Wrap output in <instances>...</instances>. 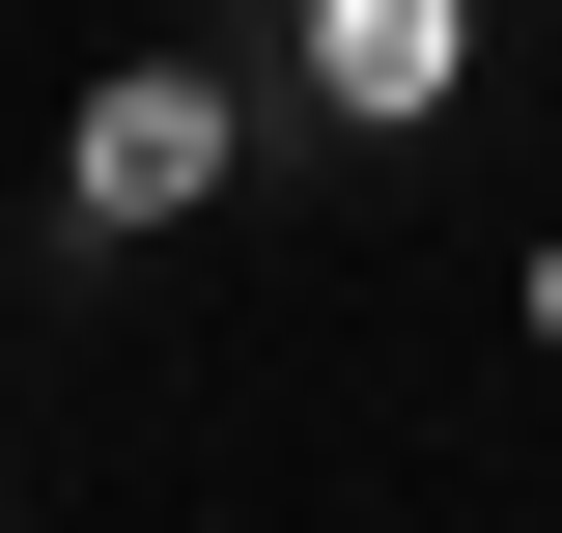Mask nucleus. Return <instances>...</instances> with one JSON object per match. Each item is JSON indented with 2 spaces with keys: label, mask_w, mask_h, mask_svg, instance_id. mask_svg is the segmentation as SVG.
<instances>
[{
  "label": "nucleus",
  "mask_w": 562,
  "mask_h": 533,
  "mask_svg": "<svg viewBox=\"0 0 562 533\" xmlns=\"http://www.w3.org/2000/svg\"><path fill=\"white\" fill-rule=\"evenodd\" d=\"M254 169V84H225V29H169V57H113L57 113V197H85V253H169V225Z\"/></svg>",
  "instance_id": "obj_1"
},
{
  "label": "nucleus",
  "mask_w": 562,
  "mask_h": 533,
  "mask_svg": "<svg viewBox=\"0 0 562 533\" xmlns=\"http://www.w3.org/2000/svg\"><path fill=\"white\" fill-rule=\"evenodd\" d=\"M281 57H310V113H338V140H422V113H450V57H479V0H281Z\"/></svg>",
  "instance_id": "obj_2"
},
{
  "label": "nucleus",
  "mask_w": 562,
  "mask_h": 533,
  "mask_svg": "<svg viewBox=\"0 0 562 533\" xmlns=\"http://www.w3.org/2000/svg\"><path fill=\"white\" fill-rule=\"evenodd\" d=\"M0 309H29V253H0Z\"/></svg>",
  "instance_id": "obj_3"
}]
</instances>
